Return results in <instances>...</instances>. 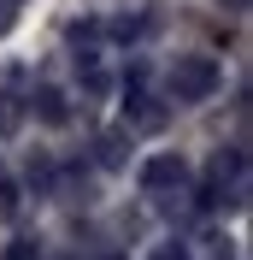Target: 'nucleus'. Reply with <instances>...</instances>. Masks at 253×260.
<instances>
[{"label": "nucleus", "mask_w": 253, "mask_h": 260, "mask_svg": "<svg viewBox=\"0 0 253 260\" xmlns=\"http://www.w3.org/2000/svg\"><path fill=\"white\" fill-rule=\"evenodd\" d=\"M183 183H189V160H183V154H153V160L142 166V189H147V195L183 189Z\"/></svg>", "instance_id": "nucleus-2"}, {"label": "nucleus", "mask_w": 253, "mask_h": 260, "mask_svg": "<svg viewBox=\"0 0 253 260\" xmlns=\"http://www.w3.org/2000/svg\"><path fill=\"white\" fill-rule=\"evenodd\" d=\"M18 124V107H12V101H0V130H12Z\"/></svg>", "instance_id": "nucleus-8"}, {"label": "nucleus", "mask_w": 253, "mask_h": 260, "mask_svg": "<svg viewBox=\"0 0 253 260\" xmlns=\"http://www.w3.org/2000/svg\"><path fill=\"white\" fill-rule=\"evenodd\" d=\"M12 213H18V189L0 178V219H12Z\"/></svg>", "instance_id": "nucleus-6"}, {"label": "nucleus", "mask_w": 253, "mask_h": 260, "mask_svg": "<svg viewBox=\"0 0 253 260\" xmlns=\"http://www.w3.org/2000/svg\"><path fill=\"white\" fill-rule=\"evenodd\" d=\"M130 118H136L142 130H159L165 124V107H153V95H130Z\"/></svg>", "instance_id": "nucleus-5"}, {"label": "nucleus", "mask_w": 253, "mask_h": 260, "mask_svg": "<svg viewBox=\"0 0 253 260\" xmlns=\"http://www.w3.org/2000/svg\"><path fill=\"white\" fill-rule=\"evenodd\" d=\"M95 160H100V166H124V160H130V136H124V130H100Z\"/></svg>", "instance_id": "nucleus-3"}, {"label": "nucleus", "mask_w": 253, "mask_h": 260, "mask_svg": "<svg viewBox=\"0 0 253 260\" xmlns=\"http://www.w3.org/2000/svg\"><path fill=\"white\" fill-rule=\"evenodd\" d=\"M212 89H218V65L206 59V53H183L171 65V95L177 101H206Z\"/></svg>", "instance_id": "nucleus-1"}, {"label": "nucleus", "mask_w": 253, "mask_h": 260, "mask_svg": "<svg viewBox=\"0 0 253 260\" xmlns=\"http://www.w3.org/2000/svg\"><path fill=\"white\" fill-rule=\"evenodd\" d=\"M6 24H12V0H0V30H6Z\"/></svg>", "instance_id": "nucleus-10"}, {"label": "nucleus", "mask_w": 253, "mask_h": 260, "mask_svg": "<svg viewBox=\"0 0 253 260\" xmlns=\"http://www.w3.org/2000/svg\"><path fill=\"white\" fill-rule=\"evenodd\" d=\"M153 260H189V254H183V248H177V243H171V248H159V254H153Z\"/></svg>", "instance_id": "nucleus-9"}, {"label": "nucleus", "mask_w": 253, "mask_h": 260, "mask_svg": "<svg viewBox=\"0 0 253 260\" xmlns=\"http://www.w3.org/2000/svg\"><path fill=\"white\" fill-rule=\"evenodd\" d=\"M35 118H41V124H65V118H71V107H65L59 89H41V95H35Z\"/></svg>", "instance_id": "nucleus-4"}, {"label": "nucleus", "mask_w": 253, "mask_h": 260, "mask_svg": "<svg viewBox=\"0 0 253 260\" xmlns=\"http://www.w3.org/2000/svg\"><path fill=\"white\" fill-rule=\"evenodd\" d=\"M6 260H41V248H35V243H12V248H6Z\"/></svg>", "instance_id": "nucleus-7"}, {"label": "nucleus", "mask_w": 253, "mask_h": 260, "mask_svg": "<svg viewBox=\"0 0 253 260\" xmlns=\"http://www.w3.org/2000/svg\"><path fill=\"white\" fill-rule=\"evenodd\" d=\"M12 6H18V0H12Z\"/></svg>", "instance_id": "nucleus-11"}]
</instances>
